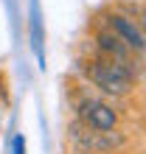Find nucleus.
<instances>
[{"label":"nucleus","instance_id":"f257e3e1","mask_svg":"<svg viewBox=\"0 0 146 154\" xmlns=\"http://www.w3.org/2000/svg\"><path fill=\"white\" fill-rule=\"evenodd\" d=\"M84 76L93 81L98 90H104L110 95H126L135 87V76L129 65L124 62H113V59H93L84 65Z\"/></svg>","mask_w":146,"mask_h":154},{"label":"nucleus","instance_id":"f03ea898","mask_svg":"<svg viewBox=\"0 0 146 154\" xmlns=\"http://www.w3.org/2000/svg\"><path fill=\"white\" fill-rule=\"evenodd\" d=\"M68 137L73 143L76 154H113L118 151L126 143V137L118 129H110V132H98V129H90L81 121L70 123L68 129Z\"/></svg>","mask_w":146,"mask_h":154},{"label":"nucleus","instance_id":"7ed1b4c3","mask_svg":"<svg viewBox=\"0 0 146 154\" xmlns=\"http://www.w3.org/2000/svg\"><path fill=\"white\" fill-rule=\"evenodd\" d=\"M104 28H110L132 53H146V42H143V31H141L138 20L121 14L118 8H110L104 14Z\"/></svg>","mask_w":146,"mask_h":154},{"label":"nucleus","instance_id":"20e7f679","mask_svg":"<svg viewBox=\"0 0 146 154\" xmlns=\"http://www.w3.org/2000/svg\"><path fill=\"white\" fill-rule=\"evenodd\" d=\"M76 118L90 129H98V132H110L118 126V112L113 109L110 104L98 101V98H81L76 104Z\"/></svg>","mask_w":146,"mask_h":154},{"label":"nucleus","instance_id":"39448f33","mask_svg":"<svg viewBox=\"0 0 146 154\" xmlns=\"http://www.w3.org/2000/svg\"><path fill=\"white\" fill-rule=\"evenodd\" d=\"M96 45H98V51H101L107 59H113V62H124V65L132 62V51L126 48V45L118 39L110 28H101V31L96 34Z\"/></svg>","mask_w":146,"mask_h":154},{"label":"nucleus","instance_id":"423d86ee","mask_svg":"<svg viewBox=\"0 0 146 154\" xmlns=\"http://www.w3.org/2000/svg\"><path fill=\"white\" fill-rule=\"evenodd\" d=\"M14 154H25V140L20 137V134L14 137Z\"/></svg>","mask_w":146,"mask_h":154},{"label":"nucleus","instance_id":"0eeeda50","mask_svg":"<svg viewBox=\"0 0 146 154\" xmlns=\"http://www.w3.org/2000/svg\"><path fill=\"white\" fill-rule=\"evenodd\" d=\"M138 25L143 31V42H146V8H141V17H138Z\"/></svg>","mask_w":146,"mask_h":154}]
</instances>
